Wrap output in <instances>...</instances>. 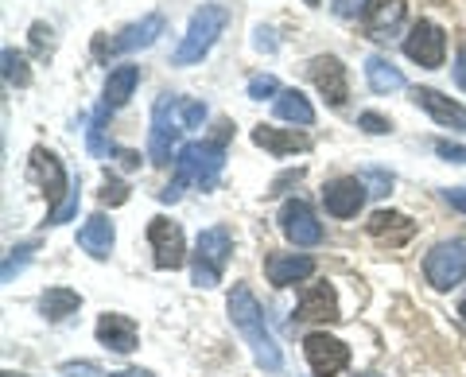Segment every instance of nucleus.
Returning <instances> with one entry per match:
<instances>
[{
    "instance_id": "9",
    "label": "nucleus",
    "mask_w": 466,
    "mask_h": 377,
    "mask_svg": "<svg viewBox=\"0 0 466 377\" xmlns=\"http://www.w3.org/2000/svg\"><path fill=\"white\" fill-rule=\"evenodd\" d=\"M303 354H308L315 377H334L350 366V346L323 335V331H315V335L303 339Z\"/></svg>"
},
{
    "instance_id": "36",
    "label": "nucleus",
    "mask_w": 466,
    "mask_h": 377,
    "mask_svg": "<svg viewBox=\"0 0 466 377\" xmlns=\"http://www.w3.org/2000/svg\"><path fill=\"white\" fill-rule=\"evenodd\" d=\"M253 36H257V39H253V47H257V51H276V47H280V43H276V32H272V27H257Z\"/></svg>"
},
{
    "instance_id": "8",
    "label": "nucleus",
    "mask_w": 466,
    "mask_h": 377,
    "mask_svg": "<svg viewBox=\"0 0 466 377\" xmlns=\"http://www.w3.org/2000/svg\"><path fill=\"white\" fill-rule=\"evenodd\" d=\"M148 241H152V253H156V269L175 272L187 260V241H183V229L179 222L171 219H152L148 222Z\"/></svg>"
},
{
    "instance_id": "37",
    "label": "nucleus",
    "mask_w": 466,
    "mask_h": 377,
    "mask_svg": "<svg viewBox=\"0 0 466 377\" xmlns=\"http://www.w3.org/2000/svg\"><path fill=\"white\" fill-rule=\"evenodd\" d=\"M443 199H447L455 210H462V214H466V187H451V191H443Z\"/></svg>"
},
{
    "instance_id": "22",
    "label": "nucleus",
    "mask_w": 466,
    "mask_h": 377,
    "mask_svg": "<svg viewBox=\"0 0 466 377\" xmlns=\"http://www.w3.org/2000/svg\"><path fill=\"white\" fill-rule=\"evenodd\" d=\"M113 241H116V234H113V222L106 214H94V219L78 229V245L97 260H106L113 253Z\"/></svg>"
},
{
    "instance_id": "28",
    "label": "nucleus",
    "mask_w": 466,
    "mask_h": 377,
    "mask_svg": "<svg viewBox=\"0 0 466 377\" xmlns=\"http://www.w3.org/2000/svg\"><path fill=\"white\" fill-rule=\"evenodd\" d=\"M78 199H82V191H78V183H70V191H66V199L63 202H58V207L51 210V226H63V222H70V219H75V214H78Z\"/></svg>"
},
{
    "instance_id": "21",
    "label": "nucleus",
    "mask_w": 466,
    "mask_h": 377,
    "mask_svg": "<svg viewBox=\"0 0 466 377\" xmlns=\"http://www.w3.org/2000/svg\"><path fill=\"white\" fill-rule=\"evenodd\" d=\"M164 36V16H144L140 24H128L121 36H116L113 43H109V51L113 55H121V51H140V47H152V43Z\"/></svg>"
},
{
    "instance_id": "41",
    "label": "nucleus",
    "mask_w": 466,
    "mask_h": 377,
    "mask_svg": "<svg viewBox=\"0 0 466 377\" xmlns=\"http://www.w3.org/2000/svg\"><path fill=\"white\" fill-rule=\"evenodd\" d=\"M459 315H462V323H466V300H462V308H459Z\"/></svg>"
},
{
    "instance_id": "39",
    "label": "nucleus",
    "mask_w": 466,
    "mask_h": 377,
    "mask_svg": "<svg viewBox=\"0 0 466 377\" xmlns=\"http://www.w3.org/2000/svg\"><path fill=\"white\" fill-rule=\"evenodd\" d=\"M455 82H459L462 90H466V47L455 55Z\"/></svg>"
},
{
    "instance_id": "17",
    "label": "nucleus",
    "mask_w": 466,
    "mask_h": 377,
    "mask_svg": "<svg viewBox=\"0 0 466 377\" xmlns=\"http://www.w3.org/2000/svg\"><path fill=\"white\" fill-rule=\"evenodd\" d=\"M366 226H370V234H373L377 241L392 245V250H397V245H404V241H412V234H416V222L408 219V214H397V210H377Z\"/></svg>"
},
{
    "instance_id": "34",
    "label": "nucleus",
    "mask_w": 466,
    "mask_h": 377,
    "mask_svg": "<svg viewBox=\"0 0 466 377\" xmlns=\"http://www.w3.org/2000/svg\"><path fill=\"white\" fill-rule=\"evenodd\" d=\"M358 125L366 128V133H373V137H381V133H389V128H392V125L381 117V113H361V117H358Z\"/></svg>"
},
{
    "instance_id": "30",
    "label": "nucleus",
    "mask_w": 466,
    "mask_h": 377,
    "mask_svg": "<svg viewBox=\"0 0 466 377\" xmlns=\"http://www.w3.org/2000/svg\"><path fill=\"white\" fill-rule=\"evenodd\" d=\"M330 8L339 12L342 20H358V16H366L370 0H330Z\"/></svg>"
},
{
    "instance_id": "4",
    "label": "nucleus",
    "mask_w": 466,
    "mask_h": 377,
    "mask_svg": "<svg viewBox=\"0 0 466 377\" xmlns=\"http://www.w3.org/2000/svg\"><path fill=\"white\" fill-rule=\"evenodd\" d=\"M233 253V234H229V226H210V229H202L198 241H195V284L198 288H214L218 280H222V272H226V260Z\"/></svg>"
},
{
    "instance_id": "6",
    "label": "nucleus",
    "mask_w": 466,
    "mask_h": 377,
    "mask_svg": "<svg viewBox=\"0 0 466 377\" xmlns=\"http://www.w3.org/2000/svg\"><path fill=\"white\" fill-rule=\"evenodd\" d=\"M424 277L435 292H451V288L466 277V241L451 238V241L435 245V250L424 257Z\"/></svg>"
},
{
    "instance_id": "10",
    "label": "nucleus",
    "mask_w": 466,
    "mask_h": 377,
    "mask_svg": "<svg viewBox=\"0 0 466 377\" xmlns=\"http://www.w3.org/2000/svg\"><path fill=\"white\" fill-rule=\"evenodd\" d=\"M280 229H284V238H288L291 245H303V250L323 241V226H319L315 210H311L303 199L284 202V210H280Z\"/></svg>"
},
{
    "instance_id": "31",
    "label": "nucleus",
    "mask_w": 466,
    "mask_h": 377,
    "mask_svg": "<svg viewBox=\"0 0 466 377\" xmlns=\"http://www.w3.org/2000/svg\"><path fill=\"white\" fill-rule=\"evenodd\" d=\"M179 113H183V128H198L207 121V106H202V101H183Z\"/></svg>"
},
{
    "instance_id": "27",
    "label": "nucleus",
    "mask_w": 466,
    "mask_h": 377,
    "mask_svg": "<svg viewBox=\"0 0 466 377\" xmlns=\"http://www.w3.org/2000/svg\"><path fill=\"white\" fill-rule=\"evenodd\" d=\"M5 78H8L12 86H27V82H32V70H27L24 55H16L12 47H5Z\"/></svg>"
},
{
    "instance_id": "3",
    "label": "nucleus",
    "mask_w": 466,
    "mask_h": 377,
    "mask_svg": "<svg viewBox=\"0 0 466 377\" xmlns=\"http://www.w3.org/2000/svg\"><path fill=\"white\" fill-rule=\"evenodd\" d=\"M226 24H229V12H226L222 5H202L195 16H191V24H187V36H183L179 47H175L171 63H175V66L202 63V59L210 55V47L218 43V36L226 32Z\"/></svg>"
},
{
    "instance_id": "24",
    "label": "nucleus",
    "mask_w": 466,
    "mask_h": 377,
    "mask_svg": "<svg viewBox=\"0 0 466 377\" xmlns=\"http://www.w3.org/2000/svg\"><path fill=\"white\" fill-rule=\"evenodd\" d=\"M137 82H140V66H116L109 70V78H106V109H121L128 97H133L137 90Z\"/></svg>"
},
{
    "instance_id": "33",
    "label": "nucleus",
    "mask_w": 466,
    "mask_h": 377,
    "mask_svg": "<svg viewBox=\"0 0 466 377\" xmlns=\"http://www.w3.org/2000/svg\"><path fill=\"white\" fill-rule=\"evenodd\" d=\"M101 202H106V207H121V202H128V187H125V183H116V179H106Z\"/></svg>"
},
{
    "instance_id": "40",
    "label": "nucleus",
    "mask_w": 466,
    "mask_h": 377,
    "mask_svg": "<svg viewBox=\"0 0 466 377\" xmlns=\"http://www.w3.org/2000/svg\"><path fill=\"white\" fill-rule=\"evenodd\" d=\"M116 377H152L148 370H125V373H116Z\"/></svg>"
},
{
    "instance_id": "13",
    "label": "nucleus",
    "mask_w": 466,
    "mask_h": 377,
    "mask_svg": "<svg viewBox=\"0 0 466 377\" xmlns=\"http://www.w3.org/2000/svg\"><path fill=\"white\" fill-rule=\"evenodd\" d=\"M32 176L39 179L43 191H47V202H51V210H55L58 202L66 199V191H70L66 171H63V164H58V156L47 152V148H32Z\"/></svg>"
},
{
    "instance_id": "18",
    "label": "nucleus",
    "mask_w": 466,
    "mask_h": 377,
    "mask_svg": "<svg viewBox=\"0 0 466 377\" xmlns=\"http://www.w3.org/2000/svg\"><path fill=\"white\" fill-rule=\"evenodd\" d=\"M361 20H366L370 39H389L404 24V0H370Z\"/></svg>"
},
{
    "instance_id": "14",
    "label": "nucleus",
    "mask_w": 466,
    "mask_h": 377,
    "mask_svg": "<svg viewBox=\"0 0 466 377\" xmlns=\"http://www.w3.org/2000/svg\"><path fill=\"white\" fill-rule=\"evenodd\" d=\"M315 272V260L308 253H272L265 260V277L268 284L276 288H288V284H299V280H308Z\"/></svg>"
},
{
    "instance_id": "29",
    "label": "nucleus",
    "mask_w": 466,
    "mask_h": 377,
    "mask_svg": "<svg viewBox=\"0 0 466 377\" xmlns=\"http://www.w3.org/2000/svg\"><path fill=\"white\" fill-rule=\"evenodd\" d=\"M284 90H280V82H276L272 75H253L249 78V97L253 101H265V97H280Z\"/></svg>"
},
{
    "instance_id": "35",
    "label": "nucleus",
    "mask_w": 466,
    "mask_h": 377,
    "mask_svg": "<svg viewBox=\"0 0 466 377\" xmlns=\"http://www.w3.org/2000/svg\"><path fill=\"white\" fill-rule=\"evenodd\" d=\"M435 152H440L443 159H451V164H466V144H451V140H440V144H435Z\"/></svg>"
},
{
    "instance_id": "5",
    "label": "nucleus",
    "mask_w": 466,
    "mask_h": 377,
    "mask_svg": "<svg viewBox=\"0 0 466 377\" xmlns=\"http://www.w3.org/2000/svg\"><path fill=\"white\" fill-rule=\"evenodd\" d=\"M183 97H171L164 94L156 101V109H152V133H148V156H152V164H167L171 159V148L179 144V133H183Z\"/></svg>"
},
{
    "instance_id": "23",
    "label": "nucleus",
    "mask_w": 466,
    "mask_h": 377,
    "mask_svg": "<svg viewBox=\"0 0 466 377\" xmlns=\"http://www.w3.org/2000/svg\"><path fill=\"white\" fill-rule=\"evenodd\" d=\"M366 82H370L373 94H397V90H404V75L385 59V55H370V59H366Z\"/></svg>"
},
{
    "instance_id": "15",
    "label": "nucleus",
    "mask_w": 466,
    "mask_h": 377,
    "mask_svg": "<svg viewBox=\"0 0 466 377\" xmlns=\"http://www.w3.org/2000/svg\"><path fill=\"white\" fill-rule=\"evenodd\" d=\"M137 339H140V331H137V323L128 315L106 311V315L97 319V342L109 346V351L128 354V351H137Z\"/></svg>"
},
{
    "instance_id": "26",
    "label": "nucleus",
    "mask_w": 466,
    "mask_h": 377,
    "mask_svg": "<svg viewBox=\"0 0 466 377\" xmlns=\"http://www.w3.org/2000/svg\"><path fill=\"white\" fill-rule=\"evenodd\" d=\"M276 117L308 128V125H315V109H311V101L303 97L299 90H284L280 97H276Z\"/></svg>"
},
{
    "instance_id": "32",
    "label": "nucleus",
    "mask_w": 466,
    "mask_h": 377,
    "mask_svg": "<svg viewBox=\"0 0 466 377\" xmlns=\"http://www.w3.org/2000/svg\"><path fill=\"white\" fill-rule=\"evenodd\" d=\"M27 260H32V245H20V250H12V257L5 260V280L16 277V272L27 265Z\"/></svg>"
},
{
    "instance_id": "11",
    "label": "nucleus",
    "mask_w": 466,
    "mask_h": 377,
    "mask_svg": "<svg viewBox=\"0 0 466 377\" xmlns=\"http://www.w3.org/2000/svg\"><path fill=\"white\" fill-rule=\"evenodd\" d=\"M366 195L370 191L358 176H339L323 187V207H327V214H334V219H354V214L366 207Z\"/></svg>"
},
{
    "instance_id": "2",
    "label": "nucleus",
    "mask_w": 466,
    "mask_h": 377,
    "mask_svg": "<svg viewBox=\"0 0 466 377\" xmlns=\"http://www.w3.org/2000/svg\"><path fill=\"white\" fill-rule=\"evenodd\" d=\"M226 137L229 133H222L218 140L183 144L179 156H175V179L195 183V187H202V191H210V187L218 183V176H222V168H226Z\"/></svg>"
},
{
    "instance_id": "20",
    "label": "nucleus",
    "mask_w": 466,
    "mask_h": 377,
    "mask_svg": "<svg viewBox=\"0 0 466 377\" xmlns=\"http://www.w3.org/2000/svg\"><path fill=\"white\" fill-rule=\"evenodd\" d=\"M253 144L265 148L272 156H296V152H308L311 140L303 133H291V128H272V125H260L253 128Z\"/></svg>"
},
{
    "instance_id": "42",
    "label": "nucleus",
    "mask_w": 466,
    "mask_h": 377,
    "mask_svg": "<svg viewBox=\"0 0 466 377\" xmlns=\"http://www.w3.org/2000/svg\"><path fill=\"white\" fill-rule=\"evenodd\" d=\"M308 5H319V0H308Z\"/></svg>"
},
{
    "instance_id": "19",
    "label": "nucleus",
    "mask_w": 466,
    "mask_h": 377,
    "mask_svg": "<svg viewBox=\"0 0 466 377\" xmlns=\"http://www.w3.org/2000/svg\"><path fill=\"white\" fill-rule=\"evenodd\" d=\"M296 319H303V323H323V319H339V300H334V288H330V284H311L308 292L299 296Z\"/></svg>"
},
{
    "instance_id": "38",
    "label": "nucleus",
    "mask_w": 466,
    "mask_h": 377,
    "mask_svg": "<svg viewBox=\"0 0 466 377\" xmlns=\"http://www.w3.org/2000/svg\"><path fill=\"white\" fill-rule=\"evenodd\" d=\"M63 377H97V370L82 362V366H63Z\"/></svg>"
},
{
    "instance_id": "16",
    "label": "nucleus",
    "mask_w": 466,
    "mask_h": 377,
    "mask_svg": "<svg viewBox=\"0 0 466 377\" xmlns=\"http://www.w3.org/2000/svg\"><path fill=\"white\" fill-rule=\"evenodd\" d=\"M416 106L420 109H428L431 113V121L435 125H443V128H466V109L459 106V101H451L443 97L440 90H431V86H416Z\"/></svg>"
},
{
    "instance_id": "25",
    "label": "nucleus",
    "mask_w": 466,
    "mask_h": 377,
    "mask_svg": "<svg viewBox=\"0 0 466 377\" xmlns=\"http://www.w3.org/2000/svg\"><path fill=\"white\" fill-rule=\"evenodd\" d=\"M82 308V296L75 292V288H47L39 300V311L51 319V323H58V319H66V315H75Z\"/></svg>"
},
{
    "instance_id": "43",
    "label": "nucleus",
    "mask_w": 466,
    "mask_h": 377,
    "mask_svg": "<svg viewBox=\"0 0 466 377\" xmlns=\"http://www.w3.org/2000/svg\"><path fill=\"white\" fill-rule=\"evenodd\" d=\"M370 377H373V373H370Z\"/></svg>"
},
{
    "instance_id": "7",
    "label": "nucleus",
    "mask_w": 466,
    "mask_h": 377,
    "mask_svg": "<svg viewBox=\"0 0 466 377\" xmlns=\"http://www.w3.org/2000/svg\"><path fill=\"white\" fill-rule=\"evenodd\" d=\"M404 55L412 63H420L424 70L443 66V59H447V32L440 24H431V20H416L412 32L404 36Z\"/></svg>"
},
{
    "instance_id": "12",
    "label": "nucleus",
    "mask_w": 466,
    "mask_h": 377,
    "mask_svg": "<svg viewBox=\"0 0 466 377\" xmlns=\"http://www.w3.org/2000/svg\"><path fill=\"white\" fill-rule=\"evenodd\" d=\"M308 75L315 82V90L323 94L334 109L346 106V97H350V86H346V66L334 59V55H319V59H311L308 66Z\"/></svg>"
},
{
    "instance_id": "1",
    "label": "nucleus",
    "mask_w": 466,
    "mask_h": 377,
    "mask_svg": "<svg viewBox=\"0 0 466 377\" xmlns=\"http://www.w3.org/2000/svg\"><path fill=\"white\" fill-rule=\"evenodd\" d=\"M229 319H233V327L241 331V339L249 342L257 366H265V370H272V373L284 366L280 346H276L272 331H268V323H265V311H260L257 296H253L245 284H233V292H229Z\"/></svg>"
}]
</instances>
